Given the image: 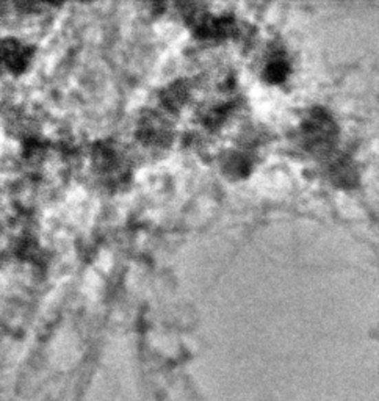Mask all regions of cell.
Wrapping results in <instances>:
<instances>
[{
    "label": "cell",
    "instance_id": "4",
    "mask_svg": "<svg viewBox=\"0 0 379 401\" xmlns=\"http://www.w3.org/2000/svg\"><path fill=\"white\" fill-rule=\"evenodd\" d=\"M287 72H288L287 61L282 60V58H274L267 65V69H265V77L270 78L271 82H279L287 76Z\"/></svg>",
    "mask_w": 379,
    "mask_h": 401
},
{
    "label": "cell",
    "instance_id": "3",
    "mask_svg": "<svg viewBox=\"0 0 379 401\" xmlns=\"http://www.w3.org/2000/svg\"><path fill=\"white\" fill-rule=\"evenodd\" d=\"M141 137L148 141H162L166 137V127L162 120L155 116H151L148 121H144L140 127Z\"/></svg>",
    "mask_w": 379,
    "mask_h": 401
},
{
    "label": "cell",
    "instance_id": "1",
    "mask_svg": "<svg viewBox=\"0 0 379 401\" xmlns=\"http://www.w3.org/2000/svg\"><path fill=\"white\" fill-rule=\"evenodd\" d=\"M336 132V122L325 110L312 111L303 124L304 141L315 151H325L332 143Z\"/></svg>",
    "mask_w": 379,
    "mask_h": 401
},
{
    "label": "cell",
    "instance_id": "2",
    "mask_svg": "<svg viewBox=\"0 0 379 401\" xmlns=\"http://www.w3.org/2000/svg\"><path fill=\"white\" fill-rule=\"evenodd\" d=\"M28 61L27 47L16 41H5L0 44V65L11 71H19Z\"/></svg>",
    "mask_w": 379,
    "mask_h": 401
},
{
    "label": "cell",
    "instance_id": "5",
    "mask_svg": "<svg viewBox=\"0 0 379 401\" xmlns=\"http://www.w3.org/2000/svg\"><path fill=\"white\" fill-rule=\"evenodd\" d=\"M185 88L179 83H173L171 87L166 88V91L163 93V98H165V104L169 107H177L179 104L184 102L185 99Z\"/></svg>",
    "mask_w": 379,
    "mask_h": 401
}]
</instances>
